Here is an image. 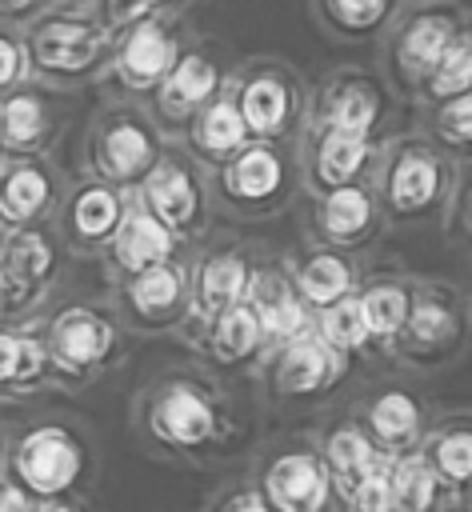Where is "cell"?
I'll list each match as a JSON object with an SVG mask.
<instances>
[{
  "mask_svg": "<svg viewBox=\"0 0 472 512\" xmlns=\"http://www.w3.org/2000/svg\"><path fill=\"white\" fill-rule=\"evenodd\" d=\"M132 428L156 456L184 464L216 460L232 452L240 436V420L228 392L196 368L156 372L136 392Z\"/></svg>",
  "mask_w": 472,
  "mask_h": 512,
  "instance_id": "cell-1",
  "label": "cell"
},
{
  "mask_svg": "<svg viewBox=\"0 0 472 512\" xmlns=\"http://www.w3.org/2000/svg\"><path fill=\"white\" fill-rule=\"evenodd\" d=\"M0 472L12 476L36 504L84 500L100 472V448L68 416H32L4 432Z\"/></svg>",
  "mask_w": 472,
  "mask_h": 512,
  "instance_id": "cell-2",
  "label": "cell"
},
{
  "mask_svg": "<svg viewBox=\"0 0 472 512\" xmlns=\"http://www.w3.org/2000/svg\"><path fill=\"white\" fill-rule=\"evenodd\" d=\"M20 32H24L32 80L60 92H80L88 84H100L116 48V32L96 16L92 4L80 0L52 4Z\"/></svg>",
  "mask_w": 472,
  "mask_h": 512,
  "instance_id": "cell-3",
  "label": "cell"
},
{
  "mask_svg": "<svg viewBox=\"0 0 472 512\" xmlns=\"http://www.w3.org/2000/svg\"><path fill=\"white\" fill-rule=\"evenodd\" d=\"M48 360L60 392H84L128 356V328L116 308L92 296H68L44 312Z\"/></svg>",
  "mask_w": 472,
  "mask_h": 512,
  "instance_id": "cell-4",
  "label": "cell"
},
{
  "mask_svg": "<svg viewBox=\"0 0 472 512\" xmlns=\"http://www.w3.org/2000/svg\"><path fill=\"white\" fill-rule=\"evenodd\" d=\"M384 220L416 224L436 216L456 196V160L428 136H392L380 148V164L372 176Z\"/></svg>",
  "mask_w": 472,
  "mask_h": 512,
  "instance_id": "cell-5",
  "label": "cell"
},
{
  "mask_svg": "<svg viewBox=\"0 0 472 512\" xmlns=\"http://www.w3.org/2000/svg\"><path fill=\"white\" fill-rule=\"evenodd\" d=\"M164 148H168V136L152 120L148 104L104 100L88 116V128L80 140V172L136 192Z\"/></svg>",
  "mask_w": 472,
  "mask_h": 512,
  "instance_id": "cell-6",
  "label": "cell"
},
{
  "mask_svg": "<svg viewBox=\"0 0 472 512\" xmlns=\"http://www.w3.org/2000/svg\"><path fill=\"white\" fill-rule=\"evenodd\" d=\"M228 92L248 124L252 140H272V144H296L304 124H308V100L312 88L304 76L280 60V56H248L232 64Z\"/></svg>",
  "mask_w": 472,
  "mask_h": 512,
  "instance_id": "cell-7",
  "label": "cell"
},
{
  "mask_svg": "<svg viewBox=\"0 0 472 512\" xmlns=\"http://www.w3.org/2000/svg\"><path fill=\"white\" fill-rule=\"evenodd\" d=\"M300 152L296 144L248 140L232 160L212 172V196L220 208L244 220H264L288 208L300 192Z\"/></svg>",
  "mask_w": 472,
  "mask_h": 512,
  "instance_id": "cell-8",
  "label": "cell"
},
{
  "mask_svg": "<svg viewBox=\"0 0 472 512\" xmlns=\"http://www.w3.org/2000/svg\"><path fill=\"white\" fill-rule=\"evenodd\" d=\"M68 248L52 224L0 232V320H36L48 312L68 264Z\"/></svg>",
  "mask_w": 472,
  "mask_h": 512,
  "instance_id": "cell-9",
  "label": "cell"
},
{
  "mask_svg": "<svg viewBox=\"0 0 472 512\" xmlns=\"http://www.w3.org/2000/svg\"><path fill=\"white\" fill-rule=\"evenodd\" d=\"M468 8L460 0H408L400 20L380 40L384 48V80L416 96V88L428 80V72L440 64V56L452 48V40L468 28Z\"/></svg>",
  "mask_w": 472,
  "mask_h": 512,
  "instance_id": "cell-10",
  "label": "cell"
},
{
  "mask_svg": "<svg viewBox=\"0 0 472 512\" xmlns=\"http://www.w3.org/2000/svg\"><path fill=\"white\" fill-rule=\"evenodd\" d=\"M192 40H196V32H192L188 16H160V20H144L128 32H120L100 88L108 92V100L148 104Z\"/></svg>",
  "mask_w": 472,
  "mask_h": 512,
  "instance_id": "cell-11",
  "label": "cell"
},
{
  "mask_svg": "<svg viewBox=\"0 0 472 512\" xmlns=\"http://www.w3.org/2000/svg\"><path fill=\"white\" fill-rule=\"evenodd\" d=\"M136 200L164 224L172 228L184 244H196L208 236L212 228V172L204 164H196L180 140H168V148L160 152V160L152 164V172L140 180Z\"/></svg>",
  "mask_w": 472,
  "mask_h": 512,
  "instance_id": "cell-12",
  "label": "cell"
},
{
  "mask_svg": "<svg viewBox=\"0 0 472 512\" xmlns=\"http://www.w3.org/2000/svg\"><path fill=\"white\" fill-rule=\"evenodd\" d=\"M228 76H232V64L224 60L220 44L196 36L176 60V68L164 76L156 96L148 100V112L160 124V132L168 140H180L184 128L228 88Z\"/></svg>",
  "mask_w": 472,
  "mask_h": 512,
  "instance_id": "cell-13",
  "label": "cell"
},
{
  "mask_svg": "<svg viewBox=\"0 0 472 512\" xmlns=\"http://www.w3.org/2000/svg\"><path fill=\"white\" fill-rule=\"evenodd\" d=\"M108 304L116 308L120 324L136 336H168L184 328L188 320V304H192V292H188V256L184 260H168L160 268H148V272H136V276H124V280H112L108 284Z\"/></svg>",
  "mask_w": 472,
  "mask_h": 512,
  "instance_id": "cell-14",
  "label": "cell"
},
{
  "mask_svg": "<svg viewBox=\"0 0 472 512\" xmlns=\"http://www.w3.org/2000/svg\"><path fill=\"white\" fill-rule=\"evenodd\" d=\"M468 336H472V316H468L464 296L452 284L416 280L412 312H408V324L392 352H400L412 364L432 368V364H448L452 356H460Z\"/></svg>",
  "mask_w": 472,
  "mask_h": 512,
  "instance_id": "cell-15",
  "label": "cell"
},
{
  "mask_svg": "<svg viewBox=\"0 0 472 512\" xmlns=\"http://www.w3.org/2000/svg\"><path fill=\"white\" fill-rule=\"evenodd\" d=\"M128 200H132L128 188H116V184L88 176V172L72 176L64 184L60 208L52 216V228L64 240L68 256L72 260H100L104 248L112 244L124 212H128Z\"/></svg>",
  "mask_w": 472,
  "mask_h": 512,
  "instance_id": "cell-16",
  "label": "cell"
},
{
  "mask_svg": "<svg viewBox=\"0 0 472 512\" xmlns=\"http://www.w3.org/2000/svg\"><path fill=\"white\" fill-rule=\"evenodd\" d=\"M256 368H260V384H264L268 400H276V404H308V400L328 396L340 384V376L348 372V356L336 352L312 328V332H304L296 340H284V344L268 348Z\"/></svg>",
  "mask_w": 472,
  "mask_h": 512,
  "instance_id": "cell-17",
  "label": "cell"
},
{
  "mask_svg": "<svg viewBox=\"0 0 472 512\" xmlns=\"http://www.w3.org/2000/svg\"><path fill=\"white\" fill-rule=\"evenodd\" d=\"M392 120V88L380 72L368 68H332L308 100V124L356 132L380 140Z\"/></svg>",
  "mask_w": 472,
  "mask_h": 512,
  "instance_id": "cell-18",
  "label": "cell"
},
{
  "mask_svg": "<svg viewBox=\"0 0 472 512\" xmlns=\"http://www.w3.org/2000/svg\"><path fill=\"white\" fill-rule=\"evenodd\" d=\"M384 140H368L356 132L324 128V124H304L296 152H300V184L308 196H324L348 184H372L376 164H380Z\"/></svg>",
  "mask_w": 472,
  "mask_h": 512,
  "instance_id": "cell-19",
  "label": "cell"
},
{
  "mask_svg": "<svg viewBox=\"0 0 472 512\" xmlns=\"http://www.w3.org/2000/svg\"><path fill=\"white\" fill-rule=\"evenodd\" d=\"M252 272H256V260H252V252L244 244H216V248H204V252L188 256L192 304H188V320L180 328V340L192 336L196 328L212 324L220 312L244 304Z\"/></svg>",
  "mask_w": 472,
  "mask_h": 512,
  "instance_id": "cell-20",
  "label": "cell"
},
{
  "mask_svg": "<svg viewBox=\"0 0 472 512\" xmlns=\"http://www.w3.org/2000/svg\"><path fill=\"white\" fill-rule=\"evenodd\" d=\"M68 96L72 92L28 80L0 100V156H52L68 128Z\"/></svg>",
  "mask_w": 472,
  "mask_h": 512,
  "instance_id": "cell-21",
  "label": "cell"
},
{
  "mask_svg": "<svg viewBox=\"0 0 472 512\" xmlns=\"http://www.w3.org/2000/svg\"><path fill=\"white\" fill-rule=\"evenodd\" d=\"M256 488L276 512H328L336 504V488L320 460V448L308 444H284L268 452L256 472Z\"/></svg>",
  "mask_w": 472,
  "mask_h": 512,
  "instance_id": "cell-22",
  "label": "cell"
},
{
  "mask_svg": "<svg viewBox=\"0 0 472 512\" xmlns=\"http://www.w3.org/2000/svg\"><path fill=\"white\" fill-rule=\"evenodd\" d=\"M64 176L52 156H0V232L52 224Z\"/></svg>",
  "mask_w": 472,
  "mask_h": 512,
  "instance_id": "cell-23",
  "label": "cell"
},
{
  "mask_svg": "<svg viewBox=\"0 0 472 512\" xmlns=\"http://www.w3.org/2000/svg\"><path fill=\"white\" fill-rule=\"evenodd\" d=\"M184 252H188V244H184L172 228H164V224L136 200V192H132L128 212H124V220H120L112 244L104 248L100 264H104V276H108V284H112V280H124V276L160 268V264H168V260H184Z\"/></svg>",
  "mask_w": 472,
  "mask_h": 512,
  "instance_id": "cell-24",
  "label": "cell"
},
{
  "mask_svg": "<svg viewBox=\"0 0 472 512\" xmlns=\"http://www.w3.org/2000/svg\"><path fill=\"white\" fill-rule=\"evenodd\" d=\"M56 388L44 316L0 320V404H24Z\"/></svg>",
  "mask_w": 472,
  "mask_h": 512,
  "instance_id": "cell-25",
  "label": "cell"
},
{
  "mask_svg": "<svg viewBox=\"0 0 472 512\" xmlns=\"http://www.w3.org/2000/svg\"><path fill=\"white\" fill-rule=\"evenodd\" d=\"M384 224V208L372 184H348L324 196H312V232L328 248H360Z\"/></svg>",
  "mask_w": 472,
  "mask_h": 512,
  "instance_id": "cell-26",
  "label": "cell"
},
{
  "mask_svg": "<svg viewBox=\"0 0 472 512\" xmlns=\"http://www.w3.org/2000/svg\"><path fill=\"white\" fill-rule=\"evenodd\" d=\"M244 304L256 312V320L268 336V348L312 332V308L296 292V280L284 264H256Z\"/></svg>",
  "mask_w": 472,
  "mask_h": 512,
  "instance_id": "cell-27",
  "label": "cell"
},
{
  "mask_svg": "<svg viewBox=\"0 0 472 512\" xmlns=\"http://www.w3.org/2000/svg\"><path fill=\"white\" fill-rule=\"evenodd\" d=\"M184 344L192 352H200L220 372H236V368L260 364L264 352H268V336H264V328H260V320H256V312L248 304H236V308L220 312L212 324H204L192 336H184Z\"/></svg>",
  "mask_w": 472,
  "mask_h": 512,
  "instance_id": "cell-28",
  "label": "cell"
},
{
  "mask_svg": "<svg viewBox=\"0 0 472 512\" xmlns=\"http://www.w3.org/2000/svg\"><path fill=\"white\" fill-rule=\"evenodd\" d=\"M360 424L372 436L376 452L384 456H408L420 452L424 444V408L408 388H380L364 408H360Z\"/></svg>",
  "mask_w": 472,
  "mask_h": 512,
  "instance_id": "cell-29",
  "label": "cell"
},
{
  "mask_svg": "<svg viewBox=\"0 0 472 512\" xmlns=\"http://www.w3.org/2000/svg\"><path fill=\"white\" fill-rule=\"evenodd\" d=\"M320 32L336 44H380L408 0H308Z\"/></svg>",
  "mask_w": 472,
  "mask_h": 512,
  "instance_id": "cell-30",
  "label": "cell"
},
{
  "mask_svg": "<svg viewBox=\"0 0 472 512\" xmlns=\"http://www.w3.org/2000/svg\"><path fill=\"white\" fill-rule=\"evenodd\" d=\"M248 140H252V136H248V124H244V116H240V108H236V100H232L228 88H224V92L184 128V136H180L184 152H188L196 164H204L208 172H216L224 160H232Z\"/></svg>",
  "mask_w": 472,
  "mask_h": 512,
  "instance_id": "cell-31",
  "label": "cell"
},
{
  "mask_svg": "<svg viewBox=\"0 0 472 512\" xmlns=\"http://www.w3.org/2000/svg\"><path fill=\"white\" fill-rule=\"evenodd\" d=\"M288 272L296 280V292L312 308V316L320 308H328V304H336V300L356 292V268L340 248H316L304 260L288 264Z\"/></svg>",
  "mask_w": 472,
  "mask_h": 512,
  "instance_id": "cell-32",
  "label": "cell"
},
{
  "mask_svg": "<svg viewBox=\"0 0 472 512\" xmlns=\"http://www.w3.org/2000/svg\"><path fill=\"white\" fill-rule=\"evenodd\" d=\"M320 460H324V468H328V476H332V488H336V496H340V492L352 488L360 476H368L380 460H392V456L376 452V444H372V436L364 432L360 420H344V424H336V428L324 432V440H320Z\"/></svg>",
  "mask_w": 472,
  "mask_h": 512,
  "instance_id": "cell-33",
  "label": "cell"
},
{
  "mask_svg": "<svg viewBox=\"0 0 472 512\" xmlns=\"http://www.w3.org/2000/svg\"><path fill=\"white\" fill-rule=\"evenodd\" d=\"M356 300H360L368 340L392 352L408 324V312H412V280H388V276L372 280V284L356 288Z\"/></svg>",
  "mask_w": 472,
  "mask_h": 512,
  "instance_id": "cell-34",
  "label": "cell"
},
{
  "mask_svg": "<svg viewBox=\"0 0 472 512\" xmlns=\"http://www.w3.org/2000/svg\"><path fill=\"white\" fill-rule=\"evenodd\" d=\"M448 492H472V420H444L420 444Z\"/></svg>",
  "mask_w": 472,
  "mask_h": 512,
  "instance_id": "cell-35",
  "label": "cell"
},
{
  "mask_svg": "<svg viewBox=\"0 0 472 512\" xmlns=\"http://www.w3.org/2000/svg\"><path fill=\"white\" fill-rule=\"evenodd\" d=\"M388 480H392V512H440L448 492L436 468L424 460V452L396 456L388 468Z\"/></svg>",
  "mask_w": 472,
  "mask_h": 512,
  "instance_id": "cell-36",
  "label": "cell"
},
{
  "mask_svg": "<svg viewBox=\"0 0 472 512\" xmlns=\"http://www.w3.org/2000/svg\"><path fill=\"white\" fill-rule=\"evenodd\" d=\"M464 92H472V20L452 40V48L440 56V64L428 72V80L416 88L412 100L424 104V108H432V104H444V100L464 96Z\"/></svg>",
  "mask_w": 472,
  "mask_h": 512,
  "instance_id": "cell-37",
  "label": "cell"
},
{
  "mask_svg": "<svg viewBox=\"0 0 472 512\" xmlns=\"http://www.w3.org/2000/svg\"><path fill=\"white\" fill-rule=\"evenodd\" d=\"M424 128H428V136H432L452 160H456V156L472 160V92L452 96V100H444V104H432L428 116H424Z\"/></svg>",
  "mask_w": 472,
  "mask_h": 512,
  "instance_id": "cell-38",
  "label": "cell"
},
{
  "mask_svg": "<svg viewBox=\"0 0 472 512\" xmlns=\"http://www.w3.org/2000/svg\"><path fill=\"white\" fill-rule=\"evenodd\" d=\"M312 328H316L336 352H344V356H356V352H364V348L372 344V340H368V328H364V316H360L356 292L344 296V300H336V304H328V308H320V312L312 316Z\"/></svg>",
  "mask_w": 472,
  "mask_h": 512,
  "instance_id": "cell-39",
  "label": "cell"
},
{
  "mask_svg": "<svg viewBox=\"0 0 472 512\" xmlns=\"http://www.w3.org/2000/svg\"><path fill=\"white\" fill-rule=\"evenodd\" d=\"M196 0H92L96 16L120 36L144 20H160V16H188Z\"/></svg>",
  "mask_w": 472,
  "mask_h": 512,
  "instance_id": "cell-40",
  "label": "cell"
},
{
  "mask_svg": "<svg viewBox=\"0 0 472 512\" xmlns=\"http://www.w3.org/2000/svg\"><path fill=\"white\" fill-rule=\"evenodd\" d=\"M392 460H380L368 476H360L352 488H344L336 496V504L344 512H392V480H388Z\"/></svg>",
  "mask_w": 472,
  "mask_h": 512,
  "instance_id": "cell-41",
  "label": "cell"
},
{
  "mask_svg": "<svg viewBox=\"0 0 472 512\" xmlns=\"http://www.w3.org/2000/svg\"><path fill=\"white\" fill-rule=\"evenodd\" d=\"M28 80H32V72H28L24 32L16 24H0V100H8Z\"/></svg>",
  "mask_w": 472,
  "mask_h": 512,
  "instance_id": "cell-42",
  "label": "cell"
},
{
  "mask_svg": "<svg viewBox=\"0 0 472 512\" xmlns=\"http://www.w3.org/2000/svg\"><path fill=\"white\" fill-rule=\"evenodd\" d=\"M208 512H276V508L268 504V496H264L256 484H236V488L220 492V496L208 504Z\"/></svg>",
  "mask_w": 472,
  "mask_h": 512,
  "instance_id": "cell-43",
  "label": "cell"
},
{
  "mask_svg": "<svg viewBox=\"0 0 472 512\" xmlns=\"http://www.w3.org/2000/svg\"><path fill=\"white\" fill-rule=\"evenodd\" d=\"M52 4H60V0H0V24L24 28V24L36 20L40 12H48Z\"/></svg>",
  "mask_w": 472,
  "mask_h": 512,
  "instance_id": "cell-44",
  "label": "cell"
},
{
  "mask_svg": "<svg viewBox=\"0 0 472 512\" xmlns=\"http://www.w3.org/2000/svg\"><path fill=\"white\" fill-rule=\"evenodd\" d=\"M0 512H36V500L4 472H0Z\"/></svg>",
  "mask_w": 472,
  "mask_h": 512,
  "instance_id": "cell-45",
  "label": "cell"
},
{
  "mask_svg": "<svg viewBox=\"0 0 472 512\" xmlns=\"http://www.w3.org/2000/svg\"><path fill=\"white\" fill-rule=\"evenodd\" d=\"M452 204H456V224H460L464 236L472 240V180H468V184H456Z\"/></svg>",
  "mask_w": 472,
  "mask_h": 512,
  "instance_id": "cell-46",
  "label": "cell"
},
{
  "mask_svg": "<svg viewBox=\"0 0 472 512\" xmlns=\"http://www.w3.org/2000/svg\"><path fill=\"white\" fill-rule=\"evenodd\" d=\"M36 512H92L84 500H48V504H36Z\"/></svg>",
  "mask_w": 472,
  "mask_h": 512,
  "instance_id": "cell-47",
  "label": "cell"
},
{
  "mask_svg": "<svg viewBox=\"0 0 472 512\" xmlns=\"http://www.w3.org/2000/svg\"><path fill=\"white\" fill-rule=\"evenodd\" d=\"M0 460H4V432H0Z\"/></svg>",
  "mask_w": 472,
  "mask_h": 512,
  "instance_id": "cell-48",
  "label": "cell"
},
{
  "mask_svg": "<svg viewBox=\"0 0 472 512\" xmlns=\"http://www.w3.org/2000/svg\"><path fill=\"white\" fill-rule=\"evenodd\" d=\"M80 4H92V0H80Z\"/></svg>",
  "mask_w": 472,
  "mask_h": 512,
  "instance_id": "cell-49",
  "label": "cell"
},
{
  "mask_svg": "<svg viewBox=\"0 0 472 512\" xmlns=\"http://www.w3.org/2000/svg\"><path fill=\"white\" fill-rule=\"evenodd\" d=\"M468 512H472V504H468Z\"/></svg>",
  "mask_w": 472,
  "mask_h": 512,
  "instance_id": "cell-50",
  "label": "cell"
}]
</instances>
